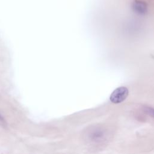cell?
<instances>
[{"mask_svg": "<svg viewBox=\"0 0 154 154\" xmlns=\"http://www.w3.org/2000/svg\"><path fill=\"white\" fill-rule=\"evenodd\" d=\"M128 93L129 91L126 87H118L111 93L109 99L111 102L114 103H119L126 99L128 95Z\"/></svg>", "mask_w": 154, "mask_h": 154, "instance_id": "6da1fadb", "label": "cell"}, {"mask_svg": "<svg viewBox=\"0 0 154 154\" xmlns=\"http://www.w3.org/2000/svg\"><path fill=\"white\" fill-rule=\"evenodd\" d=\"M132 8L135 13L141 15L145 14L147 10L146 4L141 1H135L133 3Z\"/></svg>", "mask_w": 154, "mask_h": 154, "instance_id": "7a4b0ae2", "label": "cell"}, {"mask_svg": "<svg viewBox=\"0 0 154 154\" xmlns=\"http://www.w3.org/2000/svg\"><path fill=\"white\" fill-rule=\"evenodd\" d=\"M102 135H103V134H102V132L99 131L92 132L90 135L92 140H97L98 139L102 137Z\"/></svg>", "mask_w": 154, "mask_h": 154, "instance_id": "3957f363", "label": "cell"}, {"mask_svg": "<svg viewBox=\"0 0 154 154\" xmlns=\"http://www.w3.org/2000/svg\"><path fill=\"white\" fill-rule=\"evenodd\" d=\"M0 122L2 123H5V120L4 119V118L2 117V116L0 114Z\"/></svg>", "mask_w": 154, "mask_h": 154, "instance_id": "277c9868", "label": "cell"}]
</instances>
